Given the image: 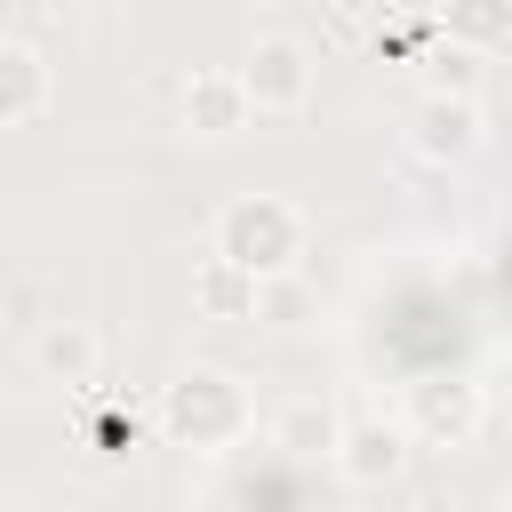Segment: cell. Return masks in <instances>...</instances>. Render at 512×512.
<instances>
[{
    "instance_id": "cell-14",
    "label": "cell",
    "mask_w": 512,
    "mask_h": 512,
    "mask_svg": "<svg viewBox=\"0 0 512 512\" xmlns=\"http://www.w3.org/2000/svg\"><path fill=\"white\" fill-rule=\"evenodd\" d=\"M48 8H56V16H96L104 0H48Z\"/></svg>"
},
{
    "instance_id": "cell-5",
    "label": "cell",
    "mask_w": 512,
    "mask_h": 512,
    "mask_svg": "<svg viewBox=\"0 0 512 512\" xmlns=\"http://www.w3.org/2000/svg\"><path fill=\"white\" fill-rule=\"evenodd\" d=\"M480 424H488V392H480L472 376H432V384H416V400H408V432L432 440V448H464Z\"/></svg>"
},
{
    "instance_id": "cell-1",
    "label": "cell",
    "mask_w": 512,
    "mask_h": 512,
    "mask_svg": "<svg viewBox=\"0 0 512 512\" xmlns=\"http://www.w3.org/2000/svg\"><path fill=\"white\" fill-rule=\"evenodd\" d=\"M208 248H216L224 264L256 272V280H280V272L304 256V208H296V200H280V192H240V200H224V208H216Z\"/></svg>"
},
{
    "instance_id": "cell-2",
    "label": "cell",
    "mask_w": 512,
    "mask_h": 512,
    "mask_svg": "<svg viewBox=\"0 0 512 512\" xmlns=\"http://www.w3.org/2000/svg\"><path fill=\"white\" fill-rule=\"evenodd\" d=\"M248 424H256V416H248V392H240L224 368H192V376H176L168 400H160V432H168L176 448H232Z\"/></svg>"
},
{
    "instance_id": "cell-13",
    "label": "cell",
    "mask_w": 512,
    "mask_h": 512,
    "mask_svg": "<svg viewBox=\"0 0 512 512\" xmlns=\"http://www.w3.org/2000/svg\"><path fill=\"white\" fill-rule=\"evenodd\" d=\"M280 440H288V448H328V440H336V424H328L312 400H296V408L280 416Z\"/></svg>"
},
{
    "instance_id": "cell-10",
    "label": "cell",
    "mask_w": 512,
    "mask_h": 512,
    "mask_svg": "<svg viewBox=\"0 0 512 512\" xmlns=\"http://www.w3.org/2000/svg\"><path fill=\"white\" fill-rule=\"evenodd\" d=\"M192 304L208 312V320H256L264 312V280L256 272H240V264H224L216 248L192 264Z\"/></svg>"
},
{
    "instance_id": "cell-9",
    "label": "cell",
    "mask_w": 512,
    "mask_h": 512,
    "mask_svg": "<svg viewBox=\"0 0 512 512\" xmlns=\"http://www.w3.org/2000/svg\"><path fill=\"white\" fill-rule=\"evenodd\" d=\"M96 360H104V344H96L88 320H40L32 368H40L48 384H96Z\"/></svg>"
},
{
    "instance_id": "cell-6",
    "label": "cell",
    "mask_w": 512,
    "mask_h": 512,
    "mask_svg": "<svg viewBox=\"0 0 512 512\" xmlns=\"http://www.w3.org/2000/svg\"><path fill=\"white\" fill-rule=\"evenodd\" d=\"M336 472L352 480V488H384L400 464H408V424H392V416H352V424H336Z\"/></svg>"
},
{
    "instance_id": "cell-8",
    "label": "cell",
    "mask_w": 512,
    "mask_h": 512,
    "mask_svg": "<svg viewBox=\"0 0 512 512\" xmlns=\"http://www.w3.org/2000/svg\"><path fill=\"white\" fill-rule=\"evenodd\" d=\"M256 112H248V88L240 72H192L184 80V128L192 136H240Z\"/></svg>"
},
{
    "instance_id": "cell-12",
    "label": "cell",
    "mask_w": 512,
    "mask_h": 512,
    "mask_svg": "<svg viewBox=\"0 0 512 512\" xmlns=\"http://www.w3.org/2000/svg\"><path fill=\"white\" fill-rule=\"evenodd\" d=\"M432 88H448V96H480V56H472V48H440V56H432Z\"/></svg>"
},
{
    "instance_id": "cell-4",
    "label": "cell",
    "mask_w": 512,
    "mask_h": 512,
    "mask_svg": "<svg viewBox=\"0 0 512 512\" xmlns=\"http://www.w3.org/2000/svg\"><path fill=\"white\" fill-rule=\"evenodd\" d=\"M240 88H248V112H304L312 104V48L288 32H264L240 64Z\"/></svg>"
},
{
    "instance_id": "cell-3",
    "label": "cell",
    "mask_w": 512,
    "mask_h": 512,
    "mask_svg": "<svg viewBox=\"0 0 512 512\" xmlns=\"http://www.w3.org/2000/svg\"><path fill=\"white\" fill-rule=\"evenodd\" d=\"M480 144H488V112H480V96L424 88V104H416V120H408V152L432 160V168H456V160H472Z\"/></svg>"
},
{
    "instance_id": "cell-11",
    "label": "cell",
    "mask_w": 512,
    "mask_h": 512,
    "mask_svg": "<svg viewBox=\"0 0 512 512\" xmlns=\"http://www.w3.org/2000/svg\"><path fill=\"white\" fill-rule=\"evenodd\" d=\"M440 32H448V48L496 56V48H512V0H440Z\"/></svg>"
},
{
    "instance_id": "cell-7",
    "label": "cell",
    "mask_w": 512,
    "mask_h": 512,
    "mask_svg": "<svg viewBox=\"0 0 512 512\" xmlns=\"http://www.w3.org/2000/svg\"><path fill=\"white\" fill-rule=\"evenodd\" d=\"M48 96H56L48 56H40L32 40H0V128L40 120V112H48Z\"/></svg>"
}]
</instances>
